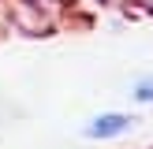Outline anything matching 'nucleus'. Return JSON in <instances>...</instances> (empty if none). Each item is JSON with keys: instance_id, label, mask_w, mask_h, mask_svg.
I'll return each instance as SVG.
<instances>
[{"instance_id": "f03ea898", "label": "nucleus", "mask_w": 153, "mask_h": 149, "mask_svg": "<svg viewBox=\"0 0 153 149\" xmlns=\"http://www.w3.org/2000/svg\"><path fill=\"white\" fill-rule=\"evenodd\" d=\"M134 97H138V101H153V82H149V86L142 82V86L134 89Z\"/></svg>"}, {"instance_id": "f257e3e1", "label": "nucleus", "mask_w": 153, "mask_h": 149, "mask_svg": "<svg viewBox=\"0 0 153 149\" xmlns=\"http://www.w3.org/2000/svg\"><path fill=\"white\" fill-rule=\"evenodd\" d=\"M127 127H131V119H127V116H101L97 123L86 127V138H112V134L127 131Z\"/></svg>"}]
</instances>
